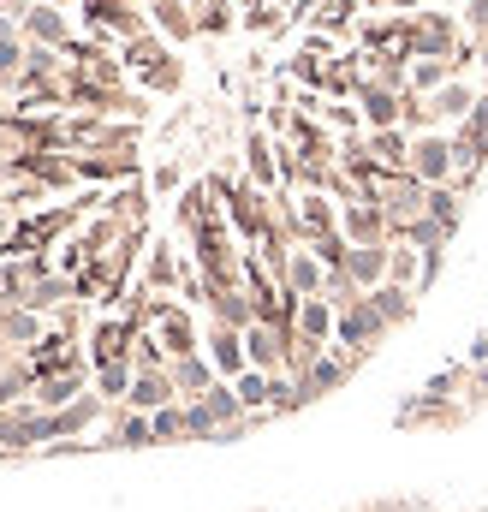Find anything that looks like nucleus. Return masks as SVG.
Masks as SVG:
<instances>
[{
    "mask_svg": "<svg viewBox=\"0 0 488 512\" xmlns=\"http://www.w3.org/2000/svg\"><path fill=\"white\" fill-rule=\"evenodd\" d=\"M185 441H215V417H209V405H203V399H191V405H185Z\"/></svg>",
    "mask_w": 488,
    "mask_h": 512,
    "instance_id": "42",
    "label": "nucleus"
},
{
    "mask_svg": "<svg viewBox=\"0 0 488 512\" xmlns=\"http://www.w3.org/2000/svg\"><path fill=\"white\" fill-rule=\"evenodd\" d=\"M233 387H239V405H244V411H268V376H262V370H244ZM268 417H274V411H268Z\"/></svg>",
    "mask_w": 488,
    "mask_h": 512,
    "instance_id": "41",
    "label": "nucleus"
},
{
    "mask_svg": "<svg viewBox=\"0 0 488 512\" xmlns=\"http://www.w3.org/2000/svg\"><path fill=\"white\" fill-rule=\"evenodd\" d=\"M364 12H381V0H364Z\"/></svg>",
    "mask_w": 488,
    "mask_h": 512,
    "instance_id": "48",
    "label": "nucleus"
},
{
    "mask_svg": "<svg viewBox=\"0 0 488 512\" xmlns=\"http://www.w3.org/2000/svg\"><path fill=\"white\" fill-rule=\"evenodd\" d=\"M477 96H483V84H477V78H453V84H441V90H435V96H423V102H429L435 126L453 131V126H465V120H471Z\"/></svg>",
    "mask_w": 488,
    "mask_h": 512,
    "instance_id": "12",
    "label": "nucleus"
},
{
    "mask_svg": "<svg viewBox=\"0 0 488 512\" xmlns=\"http://www.w3.org/2000/svg\"><path fill=\"white\" fill-rule=\"evenodd\" d=\"M423 215L459 239V227H465V191H459V185H429V203H423Z\"/></svg>",
    "mask_w": 488,
    "mask_h": 512,
    "instance_id": "27",
    "label": "nucleus"
},
{
    "mask_svg": "<svg viewBox=\"0 0 488 512\" xmlns=\"http://www.w3.org/2000/svg\"><path fill=\"white\" fill-rule=\"evenodd\" d=\"M328 66H334V60H322V54H304V48H292V54H286V66H280V78H286L292 90H322Z\"/></svg>",
    "mask_w": 488,
    "mask_h": 512,
    "instance_id": "29",
    "label": "nucleus"
},
{
    "mask_svg": "<svg viewBox=\"0 0 488 512\" xmlns=\"http://www.w3.org/2000/svg\"><path fill=\"white\" fill-rule=\"evenodd\" d=\"M459 48H465V24H459V12H447V6H423V12L405 18V42H399V54H411V60H453Z\"/></svg>",
    "mask_w": 488,
    "mask_h": 512,
    "instance_id": "1",
    "label": "nucleus"
},
{
    "mask_svg": "<svg viewBox=\"0 0 488 512\" xmlns=\"http://www.w3.org/2000/svg\"><path fill=\"white\" fill-rule=\"evenodd\" d=\"M0 459H12V453H6V447H0Z\"/></svg>",
    "mask_w": 488,
    "mask_h": 512,
    "instance_id": "49",
    "label": "nucleus"
},
{
    "mask_svg": "<svg viewBox=\"0 0 488 512\" xmlns=\"http://www.w3.org/2000/svg\"><path fill=\"white\" fill-rule=\"evenodd\" d=\"M143 6H149V24H155L161 42H173V48H191L197 42V12L185 0H143Z\"/></svg>",
    "mask_w": 488,
    "mask_h": 512,
    "instance_id": "17",
    "label": "nucleus"
},
{
    "mask_svg": "<svg viewBox=\"0 0 488 512\" xmlns=\"http://www.w3.org/2000/svg\"><path fill=\"white\" fill-rule=\"evenodd\" d=\"M203 405H209V417H215V435H221L227 423H239V417H244V405H239V387H233V382H215L209 393H203Z\"/></svg>",
    "mask_w": 488,
    "mask_h": 512,
    "instance_id": "34",
    "label": "nucleus"
},
{
    "mask_svg": "<svg viewBox=\"0 0 488 512\" xmlns=\"http://www.w3.org/2000/svg\"><path fill=\"white\" fill-rule=\"evenodd\" d=\"M131 382H137V370H131V364H108V370H96V382H90V387H96L108 405H125Z\"/></svg>",
    "mask_w": 488,
    "mask_h": 512,
    "instance_id": "38",
    "label": "nucleus"
},
{
    "mask_svg": "<svg viewBox=\"0 0 488 512\" xmlns=\"http://www.w3.org/2000/svg\"><path fill=\"white\" fill-rule=\"evenodd\" d=\"M358 18H364V0H322V6H310V24L304 30H322L334 42H352Z\"/></svg>",
    "mask_w": 488,
    "mask_h": 512,
    "instance_id": "20",
    "label": "nucleus"
},
{
    "mask_svg": "<svg viewBox=\"0 0 488 512\" xmlns=\"http://www.w3.org/2000/svg\"><path fill=\"white\" fill-rule=\"evenodd\" d=\"M155 340H161V352H167V364L173 358H197L203 352V322H197V310H185L179 298L161 310V322H155Z\"/></svg>",
    "mask_w": 488,
    "mask_h": 512,
    "instance_id": "7",
    "label": "nucleus"
},
{
    "mask_svg": "<svg viewBox=\"0 0 488 512\" xmlns=\"http://www.w3.org/2000/svg\"><path fill=\"white\" fill-rule=\"evenodd\" d=\"M179 393H173V376L167 370H137V382H131V393H125V411H161V405H173Z\"/></svg>",
    "mask_w": 488,
    "mask_h": 512,
    "instance_id": "25",
    "label": "nucleus"
},
{
    "mask_svg": "<svg viewBox=\"0 0 488 512\" xmlns=\"http://www.w3.org/2000/svg\"><path fill=\"white\" fill-rule=\"evenodd\" d=\"M352 370H364V364H358L352 352H340V346H328V352H322V358H316V364H310L304 376H292V382L304 387V399L316 405V399H328V393H340V387L352 382Z\"/></svg>",
    "mask_w": 488,
    "mask_h": 512,
    "instance_id": "8",
    "label": "nucleus"
},
{
    "mask_svg": "<svg viewBox=\"0 0 488 512\" xmlns=\"http://www.w3.org/2000/svg\"><path fill=\"white\" fill-rule=\"evenodd\" d=\"M423 6H435V0H423Z\"/></svg>",
    "mask_w": 488,
    "mask_h": 512,
    "instance_id": "50",
    "label": "nucleus"
},
{
    "mask_svg": "<svg viewBox=\"0 0 488 512\" xmlns=\"http://www.w3.org/2000/svg\"><path fill=\"white\" fill-rule=\"evenodd\" d=\"M381 12H399V18H411V12H423V0H381Z\"/></svg>",
    "mask_w": 488,
    "mask_h": 512,
    "instance_id": "45",
    "label": "nucleus"
},
{
    "mask_svg": "<svg viewBox=\"0 0 488 512\" xmlns=\"http://www.w3.org/2000/svg\"><path fill=\"white\" fill-rule=\"evenodd\" d=\"M322 126L334 131V137H358L364 114H358V102H322Z\"/></svg>",
    "mask_w": 488,
    "mask_h": 512,
    "instance_id": "39",
    "label": "nucleus"
},
{
    "mask_svg": "<svg viewBox=\"0 0 488 512\" xmlns=\"http://www.w3.org/2000/svg\"><path fill=\"white\" fill-rule=\"evenodd\" d=\"M137 84H143L149 96H173V90L185 84V60H179V54H167V60H155L149 72H137Z\"/></svg>",
    "mask_w": 488,
    "mask_h": 512,
    "instance_id": "32",
    "label": "nucleus"
},
{
    "mask_svg": "<svg viewBox=\"0 0 488 512\" xmlns=\"http://www.w3.org/2000/svg\"><path fill=\"white\" fill-rule=\"evenodd\" d=\"M441 268H447V251H423V292L441 280Z\"/></svg>",
    "mask_w": 488,
    "mask_h": 512,
    "instance_id": "44",
    "label": "nucleus"
},
{
    "mask_svg": "<svg viewBox=\"0 0 488 512\" xmlns=\"http://www.w3.org/2000/svg\"><path fill=\"white\" fill-rule=\"evenodd\" d=\"M340 233H346L352 245H393V215H387L375 197H358V203L340 209Z\"/></svg>",
    "mask_w": 488,
    "mask_h": 512,
    "instance_id": "9",
    "label": "nucleus"
},
{
    "mask_svg": "<svg viewBox=\"0 0 488 512\" xmlns=\"http://www.w3.org/2000/svg\"><path fill=\"white\" fill-rule=\"evenodd\" d=\"M131 340H137V328L125 322L120 310L96 316V322H90V334H84V358H90V370H108V364H131Z\"/></svg>",
    "mask_w": 488,
    "mask_h": 512,
    "instance_id": "4",
    "label": "nucleus"
},
{
    "mask_svg": "<svg viewBox=\"0 0 488 512\" xmlns=\"http://www.w3.org/2000/svg\"><path fill=\"white\" fill-rule=\"evenodd\" d=\"M143 185H149V197H173V191H185V173H179V161H155L143 173Z\"/></svg>",
    "mask_w": 488,
    "mask_h": 512,
    "instance_id": "40",
    "label": "nucleus"
},
{
    "mask_svg": "<svg viewBox=\"0 0 488 512\" xmlns=\"http://www.w3.org/2000/svg\"><path fill=\"white\" fill-rule=\"evenodd\" d=\"M227 227H233V239H239L244 251H256L262 233L274 227V197L256 191L250 179H227Z\"/></svg>",
    "mask_w": 488,
    "mask_h": 512,
    "instance_id": "2",
    "label": "nucleus"
},
{
    "mask_svg": "<svg viewBox=\"0 0 488 512\" xmlns=\"http://www.w3.org/2000/svg\"><path fill=\"white\" fill-rule=\"evenodd\" d=\"M167 376H173V393H179V405L203 399L209 387L221 382V376H215V364H209L203 352H197V358H173V364H167Z\"/></svg>",
    "mask_w": 488,
    "mask_h": 512,
    "instance_id": "22",
    "label": "nucleus"
},
{
    "mask_svg": "<svg viewBox=\"0 0 488 512\" xmlns=\"http://www.w3.org/2000/svg\"><path fill=\"white\" fill-rule=\"evenodd\" d=\"M203 358L215 364L221 382H239L244 370H250V358H244V334L239 328H221V322H203Z\"/></svg>",
    "mask_w": 488,
    "mask_h": 512,
    "instance_id": "10",
    "label": "nucleus"
},
{
    "mask_svg": "<svg viewBox=\"0 0 488 512\" xmlns=\"http://www.w3.org/2000/svg\"><path fill=\"white\" fill-rule=\"evenodd\" d=\"M292 215H298V233H304V245L340 227V203H334L328 191H292Z\"/></svg>",
    "mask_w": 488,
    "mask_h": 512,
    "instance_id": "15",
    "label": "nucleus"
},
{
    "mask_svg": "<svg viewBox=\"0 0 488 512\" xmlns=\"http://www.w3.org/2000/svg\"><path fill=\"white\" fill-rule=\"evenodd\" d=\"M459 24H465V36L483 48L488 42V0H465V6H459Z\"/></svg>",
    "mask_w": 488,
    "mask_h": 512,
    "instance_id": "43",
    "label": "nucleus"
},
{
    "mask_svg": "<svg viewBox=\"0 0 488 512\" xmlns=\"http://www.w3.org/2000/svg\"><path fill=\"white\" fill-rule=\"evenodd\" d=\"M471 411L465 405H453V399H429V393H417L405 411H399V429H459Z\"/></svg>",
    "mask_w": 488,
    "mask_h": 512,
    "instance_id": "18",
    "label": "nucleus"
},
{
    "mask_svg": "<svg viewBox=\"0 0 488 512\" xmlns=\"http://www.w3.org/2000/svg\"><path fill=\"white\" fill-rule=\"evenodd\" d=\"M42 6H66V12H72V6H78V0H42Z\"/></svg>",
    "mask_w": 488,
    "mask_h": 512,
    "instance_id": "46",
    "label": "nucleus"
},
{
    "mask_svg": "<svg viewBox=\"0 0 488 512\" xmlns=\"http://www.w3.org/2000/svg\"><path fill=\"white\" fill-rule=\"evenodd\" d=\"M96 382V370L90 364H78V370H60V376H42V382L30 387V405H42V411H66L72 399H84Z\"/></svg>",
    "mask_w": 488,
    "mask_h": 512,
    "instance_id": "13",
    "label": "nucleus"
},
{
    "mask_svg": "<svg viewBox=\"0 0 488 512\" xmlns=\"http://www.w3.org/2000/svg\"><path fill=\"white\" fill-rule=\"evenodd\" d=\"M167 54H179V48H173V42H161L155 30L120 48V60H125V72H131V78H137V72H149V66H155V60H167Z\"/></svg>",
    "mask_w": 488,
    "mask_h": 512,
    "instance_id": "30",
    "label": "nucleus"
},
{
    "mask_svg": "<svg viewBox=\"0 0 488 512\" xmlns=\"http://www.w3.org/2000/svg\"><path fill=\"white\" fill-rule=\"evenodd\" d=\"M310 399H304V387L292 382V376H268V411L274 417H292V411H304Z\"/></svg>",
    "mask_w": 488,
    "mask_h": 512,
    "instance_id": "36",
    "label": "nucleus"
},
{
    "mask_svg": "<svg viewBox=\"0 0 488 512\" xmlns=\"http://www.w3.org/2000/svg\"><path fill=\"white\" fill-rule=\"evenodd\" d=\"M102 209H108L120 227H149L155 197H149V185H143V179H125V185H114V191L102 197Z\"/></svg>",
    "mask_w": 488,
    "mask_h": 512,
    "instance_id": "19",
    "label": "nucleus"
},
{
    "mask_svg": "<svg viewBox=\"0 0 488 512\" xmlns=\"http://www.w3.org/2000/svg\"><path fill=\"white\" fill-rule=\"evenodd\" d=\"M185 6H191V12H203V6H209V0H185Z\"/></svg>",
    "mask_w": 488,
    "mask_h": 512,
    "instance_id": "47",
    "label": "nucleus"
},
{
    "mask_svg": "<svg viewBox=\"0 0 488 512\" xmlns=\"http://www.w3.org/2000/svg\"><path fill=\"white\" fill-rule=\"evenodd\" d=\"M411 173H417L423 185H453V173H459L453 131H423V137H411Z\"/></svg>",
    "mask_w": 488,
    "mask_h": 512,
    "instance_id": "6",
    "label": "nucleus"
},
{
    "mask_svg": "<svg viewBox=\"0 0 488 512\" xmlns=\"http://www.w3.org/2000/svg\"><path fill=\"white\" fill-rule=\"evenodd\" d=\"M369 304H375V316H381L387 328H405V322L417 316V292H411V286H393V280H381V286L369 292Z\"/></svg>",
    "mask_w": 488,
    "mask_h": 512,
    "instance_id": "26",
    "label": "nucleus"
},
{
    "mask_svg": "<svg viewBox=\"0 0 488 512\" xmlns=\"http://www.w3.org/2000/svg\"><path fill=\"white\" fill-rule=\"evenodd\" d=\"M149 423H155V447H179L185 441V405L179 399L161 405V411H149Z\"/></svg>",
    "mask_w": 488,
    "mask_h": 512,
    "instance_id": "37",
    "label": "nucleus"
},
{
    "mask_svg": "<svg viewBox=\"0 0 488 512\" xmlns=\"http://www.w3.org/2000/svg\"><path fill=\"white\" fill-rule=\"evenodd\" d=\"M227 30H239V0H209V6L197 12V42H203V36L215 42V36H227Z\"/></svg>",
    "mask_w": 488,
    "mask_h": 512,
    "instance_id": "33",
    "label": "nucleus"
},
{
    "mask_svg": "<svg viewBox=\"0 0 488 512\" xmlns=\"http://www.w3.org/2000/svg\"><path fill=\"white\" fill-rule=\"evenodd\" d=\"M441 84H453V60H411V96H435Z\"/></svg>",
    "mask_w": 488,
    "mask_h": 512,
    "instance_id": "35",
    "label": "nucleus"
},
{
    "mask_svg": "<svg viewBox=\"0 0 488 512\" xmlns=\"http://www.w3.org/2000/svg\"><path fill=\"white\" fill-rule=\"evenodd\" d=\"M280 286H286L292 298H322L328 268L316 262V251H310V245H298V251H292V262H286V274H280Z\"/></svg>",
    "mask_w": 488,
    "mask_h": 512,
    "instance_id": "21",
    "label": "nucleus"
},
{
    "mask_svg": "<svg viewBox=\"0 0 488 512\" xmlns=\"http://www.w3.org/2000/svg\"><path fill=\"white\" fill-rule=\"evenodd\" d=\"M244 179L256 185V191H280V143L268 137L262 126H250L244 131Z\"/></svg>",
    "mask_w": 488,
    "mask_h": 512,
    "instance_id": "11",
    "label": "nucleus"
},
{
    "mask_svg": "<svg viewBox=\"0 0 488 512\" xmlns=\"http://www.w3.org/2000/svg\"><path fill=\"white\" fill-rule=\"evenodd\" d=\"M369 161H375L381 173H411V131L405 126L369 131Z\"/></svg>",
    "mask_w": 488,
    "mask_h": 512,
    "instance_id": "23",
    "label": "nucleus"
},
{
    "mask_svg": "<svg viewBox=\"0 0 488 512\" xmlns=\"http://www.w3.org/2000/svg\"><path fill=\"white\" fill-rule=\"evenodd\" d=\"M387 251H393V245H352V256H346V274H352L364 292H375V286L387 280Z\"/></svg>",
    "mask_w": 488,
    "mask_h": 512,
    "instance_id": "28",
    "label": "nucleus"
},
{
    "mask_svg": "<svg viewBox=\"0 0 488 512\" xmlns=\"http://www.w3.org/2000/svg\"><path fill=\"white\" fill-rule=\"evenodd\" d=\"M18 30H24V42H36V48H60V54L78 42V18H72L66 6H42V0L24 6Z\"/></svg>",
    "mask_w": 488,
    "mask_h": 512,
    "instance_id": "5",
    "label": "nucleus"
},
{
    "mask_svg": "<svg viewBox=\"0 0 488 512\" xmlns=\"http://www.w3.org/2000/svg\"><path fill=\"white\" fill-rule=\"evenodd\" d=\"M334 322H340V310H334L328 298H298V316H292V334H298L304 346H316V352H328V346H334Z\"/></svg>",
    "mask_w": 488,
    "mask_h": 512,
    "instance_id": "16",
    "label": "nucleus"
},
{
    "mask_svg": "<svg viewBox=\"0 0 488 512\" xmlns=\"http://www.w3.org/2000/svg\"><path fill=\"white\" fill-rule=\"evenodd\" d=\"M387 334H393V328L375 316L369 292L358 298V304H352V310H340V322H334V346H340V352H352L358 364H369V358H375V346H381Z\"/></svg>",
    "mask_w": 488,
    "mask_h": 512,
    "instance_id": "3",
    "label": "nucleus"
},
{
    "mask_svg": "<svg viewBox=\"0 0 488 512\" xmlns=\"http://www.w3.org/2000/svg\"><path fill=\"white\" fill-rule=\"evenodd\" d=\"M179 274H185V262H179V251H173V239H149V251H143V268H137V280H143L149 292L173 298V292H179Z\"/></svg>",
    "mask_w": 488,
    "mask_h": 512,
    "instance_id": "14",
    "label": "nucleus"
},
{
    "mask_svg": "<svg viewBox=\"0 0 488 512\" xmlns=\"http://www.w3.org/2000/svg\"><path fill=\"white\" fill-rule=\"evenodd\" d=\"M387 280H393V286H411V292L423 298V251L393 245V251H387Z\"/></svg>",
    "mask_w": 488,
    "mask_h": 512,
    "instance_id": "31",
    "label": "nucleus"
},
{
    "mask_svg": "<svg viewBox=\"0 0 488 512\" xmlns=\"http://www.w3.org/2000/svg\"><path fill=\"white\" fill-rule=\"evenodd\" d=\"M399 108H405V96H399V90H381V84H369V78H364V90H358V114H364V131L399 126Z\"/></svg>",
    "mask_w": 488,
    "mask_h": 512,
    "instance_id": "24",
    "label": "nucleus"
}]
</instances>
